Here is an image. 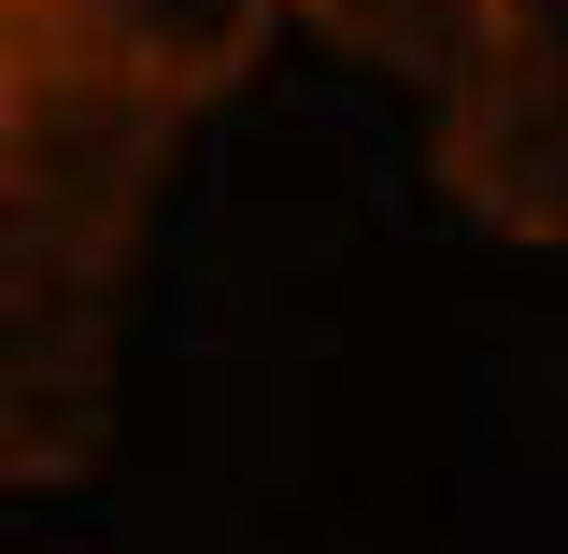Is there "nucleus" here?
Listing matches in <instances>:
<instances>
[{
  "label": "nucleus",
  "instance_id": "f257e3e1",
  "mask_svg": "<svg viewBox=\"0 0 568 554\" xmlns=\"http://www.w3.org/2000/svg\"><path fill=\"white\" fill-rule=\"evenodd\" d=\"M171 100L114 71L85 29L58 14H29V0H0V200L29 242H71V256H100V271H129L142 256V213L171 185Z\"/></svg>",
  "mask_w": 568,
  "mask_h": 554
},
{
  "label": "nucleus",
  "instance_id": "f03ea898",
  "mask_svg": "<svg viewBox=\"0 0 568 554\" xmlns=\"http://www.w3.org/2000/svg\"><path fill=\"white\" fill-rule=\"evenodd\" d=\"M114 284L71 242H29L14 228V299H0V455L14 484H71L100 455V399H114Z\"/></svg>",
  "mask_w": 568,
  "mask_h": 554
},
{
  "label": "nucleus",
  "instance_id": "7ed1b4c3",
  "mask_svg": "<svg viewBox=\"0 0 568 554\" xmlns=\"http://www.w3.org/2000/svg\"><path fill=\"white\" fill-rule=\"evenodd\" d=\"M426 171H440V200L469 213V228H497V242H568V29L555 14L440 100Z\"/></svg>",
  "mask_w": 568,
  "mask_h": 554
},
{
  "label": "nucleus",
  "instance_id": "20e7f679",
  "mask_svg": "<svg viewBox=\"0 0 568 554\" xmlns=\"http://www.w3.org/2000/svg\"><path fill=\"white\" fill-rule=\"evenodd\" d=\"M29 14H58V29H85L114 71H142L171 114H200V100H227L242 71H256V43H271L284 0H29Z\"/></svg>",
  "mask_w": 568,
  "mask_h": 554
},
{
  "label": "nucleus",
  "instance_id": "39448f33",
  "mask_svg": "<svg viewBox=\"0 0 568 554\" xmlns=\"http://www.w3.org/2000/svg\"><path fill=\"white\" fill-rule=\"evenodd\" d=\"M327 58H355V71H398V85H469L484 58H511L526 29H540V0H284Z\"/></svg>",
  "mask_w": 568,
  "mask_h": 554
}]
</instances>
